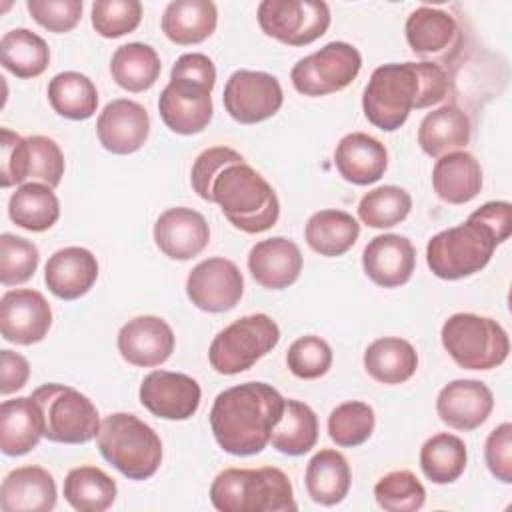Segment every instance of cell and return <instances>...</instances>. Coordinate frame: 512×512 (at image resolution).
<instances>
[{
    "mask_svg": "<svg viewBox=\"0 0 512 512\" xmlns=\"http://www.w3.org/2000/svg\"><path fill=\"white\" fill-rule=\"evenodd\" d=\"M28 378H30L28 360L14 350H8V348L2 350L0 352V392H2V396H8V394L24 388Z\"/></svg>",
    "mask_w": 512,
    "mask_h": 512,
    "instance_id": "cell-53",
    "label": "cell"
},
{
    "mask_svg": "<svg viewBox=\"0 0 512 512\" xmlns=\"http://www.w3.org/2000/svg\"><path fill=\"white\" fill-rule=\"evenodd\" d=\"M154 242L158 250L172 260H190L210 242L206 218L186 206L164 210L154 222Z\"/></svg>",
    "mask_w": 512,
    "mask_h": 512,
    "instance_id": "cell-20",
    "label": "cell"
},
{
    "mask_svg": "<svg viewBox=\"0 0 512 512\" xmlns=\"http://www.w3.org/2000/svg\"><path fill=\"white\" fill-rule=\"evenodd\" d=\"M282 394L266 382H244L222 390L210 408L216 444L232 456L260 454L282 418Z\"/></svg>",
    "mask_w": 512,
    "mask_h": 512,
    "instance_id": "cell-2",
    "label": "cell"
},
{
    "mask_svg": "<svg viewBox=\"0 0 512 512\" xmlns=\"http://www.w3.org/2000/svg\"><path fill=\"white\" fill-rule=\"evenodd\" d=\"M48 102L62 118L88 120L96 114L98 90L86 74L66 70L48 82Z\"/></svg>",
    "mask_w": 512,
    "mask_h": 512,
    "instance_id": "cell-39",
    "label": "cell"
},
{
    "mask_svg": "<svg viewBox=\"0 0 512 512\" xmlns=\"http://www.w3.org/2000/svg\"><path fill=\"white\" fill-rule=\"evenodd\" d=\"M238 160H244L242 154L228 146H212V148H206L204 152H200L196 156V160L192 164V172H190V182H192L194 192L202 200L210 202L212 178L218 174V170L222 166H226L228 162H238Z\"/></svg>",
    "mask_w": 512,
    "mask_h": 512,
    "instance_id": "cell-50",
    "label": "cell"
},
{
    "mask_svg": "<svg viewBox=\"0 0 512 512\" xmlns=\"http://www.w3.org/2000/svg\"><path fill=\"white\" fill-rule=\"evenodd\" d=\"M44 436V416L32 396L4 400L0 406V450L6 456H24Z\"/></svg>",
    "mask_w": 512,
    "mask_h": 512,
    "instance_id": "cell-27",
    "label": "cell"
},
{
    "mask_svg": "<svg viewBox=\"0 0 512 512\" xmlns=\"http://www.w3.org/2000/svg\"><path fill=\"white\" fill-rule=\"evenodd\" d=\"M0 186L10 188L16 184H24L28 180V166H30V152L28 140L20 134L12 132L10 128L0 130Z\"/></svg>",
    "mask_w": 512,
    "mask_h": 512,
    "instance_id": "cell-49",
    "label": "cell"
},
{
    "mask_svg": "<svg viewBox=\"0 0 512 512\" xmlns=\"http://www.w3.org/2000/svg\"><path fill=\"white\" fill-rule=\"evenodd\" d=\"M26 140L30 152L28 178L32 182L46 184L54 190L64 176V154L60 146L52 138L40 134L28 136Z\"/></svg>",
    "mask_w": 512,
    "mask_h": 512,
    "instance_id": "cell-47",
    "label": "cell"
},
{
    "mask_svg": "<svg viewBox=\"0 0 512 512\" xmlns=\"http://www.w3.org/2000/svg\"><path fill=\"white\" fill-rule=\"evenodd\" d=\"M222 102L232 120L258 124L282 108L284 94L276 76L260 70H236L226 80Z\"/></svg>",
    "mask_w": 512,
    "mask_h": 512,
    "instance_id": "cell-13",
    "label": "cell"
},
{
    "mask_svg": "<svg viewBox=\"0 0 512 512\" xmlns=\"http://www.w3.org/2000/svg\"><path fill=\"white\" fill-rule=\"evenodd\" d=\"M90 20L102 38H120L140 26L142 4L138 0H96Z\"/></svg>",
    "mask_w": 512,
    "mask_h": 512,
    "instance_id": "cell-45",
    "label": "cell"
},
{
    "mask_svg": "<svg viewBox=\"0 0 512 512\" xmlns=\"http://www.w3.org/2000/svg\"><path fill=\"white\" fill-rule=\"evenodd\" d=\"M0 62L16 78H36L50 64V48L36 32L14 28L0 40Z\"/></svg>",
    "mask_w": 512,
    "mask_h": 512,
    "instance_id": "cell-38",
    "label": "cell"
},
{
    "mask_svg": "<svg viewBox=\"0 0 512 512\" xmlns=\"http://www.w3.org/2000/svg\"><path fill=\"white\" fill-rule=\"evenodd\" d=\"M56 498V480L42 466L14 468L0 486V508L4 512H50Z\"/></svg>",
    "mask_w": 512,
    "mask_h": 512,
    "instance_id": "cell-24",
    "label": "cell"
},
{
    "mask_svg": "<svg viewBox=\"0 0 512 512\" xmlns=\"http://www.w3.org/2000/svg\"><path fill=\"white\" fill-rule=\"evenodd\" d=\"M406 42L416 56L428 62H452L462 48L464 36L456 18L440 8L418 6L410 12L406 26Z\"/></svg>",
    "mask_w": 512,
    "mask_h": 512,
    "instance_id": "cell-15",
    "label": "cell"
},
{
    "mask_svg": "<svg viewBox=\"0 0 512 512\" xmlns=\"http://www.w3.org/2000/svg\"><path fill=\"white\" fill-rule=\"evenodd\" d=\"M218 24V8L212 0H174L166 6L160 26L164 36L180 46L208 40Z\"/></svg>",
    "mask_w": 512,
    "mask_h": 512,
    "instance_id": "cell-30",
    "label": "cell"
},
{
    "mask_svg": "<svg viewBox=\"0 0 512 512\" xmlns=\"http://www.w3.org/2000/svg\"><path fill=\"white\" fill-rule=\"evenodd\" d=\"M374 498L386 512H416L426 502V490L414 472L392 470L376 482Z\"/></svg>",
    "mask_w": 512,
    "mask_h": 512,
    "instance_id": "cell-43",
    "label": "cell"
},
{
    "mask_svg": "<svg viewBox=\"0 0 512 512\" xmlns=\"http://www.w3.org/2000/svg\"><path fill=\"white\" fill-rule=\"evenodd\" d=\"M280 342V328L268 314H248L220 330L208 348L210 366L224 376L252 368Z\"/></svg>",
    "mask_w": 512,
    "mask_h": 512,
    "instance_id": "cell-10",
    "label": "cell"
},
{
    "mask_svg": "<svg viewBox=\"0 0 512 512\" xmlns=\"http://www.w3.org/2000/svg\"><path fill=\"white\" fill-rule=\"evenodd\" d=\"M468 220H474L490 230L498 244L506 242L512 232V206L506 200H492L476 208Z\"/></svg>",
    "mask_w": 512,
    "mask_h": 512,
    "instance_id": "cell-52",
    "label": "cell"
},
{
    "mask_svg": "<svg viewBox=\"0 0 512 512\" xmlns=\"http://www.w3.org/2000/svg\"><path fill=\"white\" fill-rule=\"evenodd\" d=\"M216 84L214 62L200 52L182 54L170 72V82L158 98L162 122L176 134L192 136L202 132L212 116V88Z\"/></svg>",
    "mask_w": 512,
    "mask_h": 512,
    "instance_id": "cell-3",
    "label": "cell"
},
{
    "mask_svg": "<svg viewBox=\"0 0 512 512\" xmlns=\"http://www.w3.org/2000/svg\"><path fill=\"white\" fill-rule=\"evenodd\" d=\"M118 496V486L98 466L72 468L64 478V500L78 512H104Z\"/></svg>",
    "mask_w": 512,
    "mask_h": 512,
    "instance_id": "cell-37",
    "label": "cell"
},
{
    "mask_svg": "<svg viewBox=\"0 0 512 512\" xmlns=\"http://www.w3.org/2000/svg\"><path fill=\"white\" fill-rule=\"evenodd\" d=\"M52 326V308L32 288L8 290L0 298V332L6 342L30 346L42 342Z\"/></svg>",
    "mask_w": 512,
    "mask_h": 512,
    "instance_id": "cell-17",
    "label": "cell"
},
{
    "mask_svg": "<svg viewBox=\"0 0 512 512\" xmlns=\"http://www.w3.org/2000/svg\"><path fill=\"white\" fill-rule=\"evenodd\" d=\"M286 366L300 380H316L330 370L332 348L316 334L300 336L286 352Z\"/></svg>",
    "mask_w": 512,
    "mask_h": 512,
    "instance_id": "cell-46",
    "label": "cell"
},
{
    "mask_svg": "<svg viewBox=\"0 0 512 512\" xmlns=\"http://www.w3.org/2000/svg\"><path fill=\"white\" fill-rule=\"evenodd\" d=\"M334 164L346 182L368 186L384 176L388 168V150L378 138L366 132H350L336 144Z\"/></svg>",
    "mask_w": 512,
    "mask_h": 512,
    "instance_id": "cell-26",
    "label": "cell"
},
{
    "mask_svg": "<svg viewBox=\"0 0 512 512\" xmlns=\"http://www.w3.org/2000/svg\"><path fill=\"white\" fill-rule=\"evenodd\" d=\"M492 408V390L484 382L472 378L452 380L436 396L438 418L446 426L462 432H470L482 426L488 420Z\"/></svg>",
    "mask_w": 512,
    "mask_h": 512,
    "instance_id": "cell-21",
    "label": "cell"
},
{
    "mask_svg": "<svg viewBox=\"0 0 512 512\" xmlns=\"http://www.w3.org/2000/svg\"><path fill=\"white\" fill-rule=\"evenodd\" d=\"M376 426L374 408L360 400L338 404L328 416V436L336 446L354 448L364 444Z\"/></svg>",
    "mask_w": 512,
    "mask_h": 512,
    "instance_id": "cell-42",
    "label": "cell"
},
{
    "mask_svg": "<svg viewBox=\"0 0 512 512\" xmlns=\"http://www.w3.org/2000/svg\"><path fill=\"white\" fill-rule=\"evenodd\" d=\"M40 262V252L34 242L4 232L0 236V282L4 286H18L28 282Z\"/></svg>",
    "mask_w": 512,
    "mask_h": 512,
    "instance_id": "cell-44",
    "label": "cell"
},
{
    "mask_svg": "<svg viewBox=\"0 0 512 512\" xmlns=\"http://www.w3.org/2000/svg\"><path fill=\"white\" fill-rule=\"evenodd\" d=\"M318 442V416L300 400H284L282 418L272 430L270 444L282 454L302 456L308 454Z\"/></svg>",
    "mask_w": 512,
    "mask_h": 512,
    "instance_id": "cell-36",
    "label": "cell"
},
{
    "mask_svg": "<svg viewBox=\"0 0 512 512\" xmlns=\"http://www.w3.org/2000/svg\"><path fill=\"white\" fill-rule=\"evenodd\" d=\"M138 398L150 414L162 420H188L200 406L202 390L188 374L152 370L144 376Z\"/></svg>",
    "mask_w": 512,
    "mask_h": 512,
    "instance_id": "cell-16",
    "label": "cell"
},
{
    "mask_svg": "<svg viewBox=\"0 0 512 512\" xmlns=\"http://www.w3.org/2000/svg\"><path fill=\"white\" fill-rule=\"evenodd\" d=\"M364 274L382 288H398L412 278L416 248L400 234L374 236L362 252Z\"/></svg>",
    "mask_w": 512,
    "mask_h": 512,
    "instance_id": "cell-22",
    "label": "cell"
},
{
    "mask_svg": "<svg viewBox=\"0 0 512 512\" xmlns=\"http://www.w3.org/2000/svg\"><path fill=\"white\" fill-rule=\"evenodd\" d=\"M498 242L488 228L466 220L434 234L426 244V264L442 280L468 278L488 266Z\"/></svg>",
    "mask_w": 512,
    "mask_h": 512,
    "instance_id": "cell-8",
    "label": "cell"
},
{
    "mask_svg": "<svg viewBox=\"0 0 512 512\" xmlns=\"http://www.w3.org/2000/svg\"><path fill=\"white\" fill-rule=\"evenodd\" d=\"M102 458L128 480H146L162 464V440L136 414H108L96 436Z\"/></svg>",
    "mask_w": 512,
    "mask_h": 512,
    "instance_id": "cell-6",
    "label": "cell"
},
{
    "mask_svg": "<svg viewBox=\"0 0 512 512\" xmlns=\"http://www.w3.org/2000/svg\"><path fill=\"white\" fill-rule=\"evenodd\" d=\"M96 134L104 150L118 156L134 154L148 140L150 116L142 104L130 98H116L98 114Z\"/></svg>",
    "mask_w": 512,
    "mask_h": 512,
    "instance_id": "cell-18",
    "label": "cell"
},
{
    "mask_svg": "<svg viewBox=\"0 0 512 512\" xmlns=\"http://www.w3.org/2000/svg\"><path fill=\"white\" fill-rule=\"evenodd\" d=\"M162 62L156 50L144 42H128L116 48L110 60L112 80L128 92H144L156 84Z\"/></svg>",
    "mask_w": 512,
    "mask_h": 512,
    "instance_id": "cell-35",
    "label": "cell"
},
{
    "mask_svg": "<svg viewBox=\"0 0 512 512\" xmlns=\"http://www.w3.org/2000/svg\"><path fill=\"white\" fill-rule=\"evenodd\" d=\"M210 502L220 512L296 510L294 488L276 466L226 468L210 484Z\"/></svg>",
    "mask_w": 512,
    "mask_h": 512,
    "instance_id": "cell-5",
    "label": "cell"
},
{
    "mask_svg": "<svg viewBox=\"0 0 512 512\" xmlns=\"http://www.w3.org/2000/svg\"><path fill=\"white\" fill-rule=\"evenodd\" d=\"M98 278L96 256L82 246H66L56 250L44 266V282L60 300H78Z\"/></svg>",
    "mask_w": 512,
    "mask_h": 512,
    "instance_id": "cell-25",
    "label": "cell"
},
{
    "mask_svg": "<svg viewBox=\"0 0 512 512\" xmlns=\"http://www.w3.org/2000/svg\"><path fill=\"white\" fill-rule=\"evenodd\" d=\"M484 460L490 474L504 482L512 484V424H498L486 438Z\"/></svg>",
    "mask_w": 512,
    "mask_h": 512,
    "instance_id": "cell-51",
    "label": "cell"
},
{
    "mask_svg": "<svg viewBox=\"0 0 512 512\" xmlns=\"http://www.w3.org/2000/svg\"><path fill=\"white\" fill-rule=\"evenodd\" d=\"M362 68V56L348 42H328L320 50L300 58L290 72L292 86L304 96H328L344 90Z\"/></svg>",
    "mask_w": 512,
    "mask_h": 512,
    "instance_id": "cell-11",
    "label": "cell"
},
{
    "mask_svg": "<svg viewBox=\"0 0 512 512\" xmlns=\"http://www.w3.org/2000/svg\"><path fill=\"white\" fill-rule=\"evenodd\" d=\"M44 416V438L58 444H86L98 436L100 414L80 390L48 382L30 394Z\"/></svg>",
    "mask_w": 512,
    "mask_h": 512,
    "instance_id": "cell-9",
    "label": "cell"
},
{
    "mask_svg": "<svg viewBox=\"0 0 512 512\" xmlns=\"http://www.w3.org/2000/svg\"><path fill=\"white\" fill-rule=\"evenodd\" d=\"M440 340L448 356L466 370H492L504 364L510 352L506 330L488 316L458 312L440 330Z\"/></svg>",
    "mask_w": 512,
    "mask_h": 512,
    "instance_id": "cell-7",
    "label": "cell"
},
{
    "mask_svg": "<svg viewBox=\"0 0 512 512\" xmlns=\"http://www.w3.org/2000/svg\"><path fill=\"white\" fill-rule=\"evenodd\" d=\"M360 236L358 220L344 210H318L304 226L306 244L320 256L346 254Z\"/></svg>",
    "mask_w": 512,
    "mask_h": 512,
    "instance_id": "cell-33",
    "label": "cell"
},
{
    "mask_svg": "<svg viewBox=\"0 0 512 512\" xmlns=\"http://www.w3.org/2000/svg\"><path fill=\"white\" fill-rule=\"evenodd\" d=\"M482 166L466 150L440 156L432 168V188L446 204H466L482 190Z\"/></svg>",
    "mask_w": 512,
    "mask_h": 512,
    "instance_id": "cell-28",
    "label": "cell"
},
{
    "mask_svg": "<svg viewBox=\"0 0 512 512\" xmlns=\"http://www.w3.org/2000/svg\"><path fill=\"white\" fill-rule=\"evenodd\" d=\"M304 482L308 496L316 504L336 506L350 492V464L342 452L334 448H322L308 460Z\"/></svg>",
    "mask_w": 512,
    "mask_h": 512,
    "instance_id": "cell-31",
    "label": "cell"
},
{
    "mask_svg": "<svg viewBox=\"0 0 512 512\" xmlns=\"http://www.w3.org/2000/svg\"><path fill=\"white\" fill-rule=\"evenodd\" d=\"M174 344L176 336L160 316H136L118 330L116 338L120 356L138 368L164 364L172 356Z\"/></svg>",
    "mask_w": 512,
    "mask_h": 512,
    "instance_id": "cell-19",
    "label": "cell"
},
{
    "mask_svg": "<svg viewBox=\"0 0 512 512\" xmlns=\"http://www.w3.org/2000/svg\"><path fill=\"white\" fill-rule=\"evenodd\" d=\"M26 8L34 22L54 34L70 32L82 18V0H28Z\"/></svg>",
    "mask_w": 512,
    "mask_h": 512,
    "instance_id": "cell-48",
    "label": "cell"
},
{
    "mask_svg": "<svg viewBox=\"0 0 512 512\" xmlns=\"http://www.w3.org/2000/svg\"><path fill=\"white\" fill-rule=\"evenodd\" d=\"M448 94V74L436 62H390L378 66L362 94L366 120L384 130L402 128L412 110L442 102Z\"/></svg>",
    "mask_w": 512,
    "mask_h": 512,
    "instance_id": "cell-1",
    "label": "cell"
},
{
    "mask_svg": "<svg viewBox=\"0 0 512 512\" xmlns=\"http://www.w3.org/2000/svg\"><path fill=\"white\" fill-rule=\"evenodd\" d=\"M412 210V196L394 184L378 186L366 192L358 202V218L368 228H392L408 218Z\"/></svg>",
    "mask_w": 512,
    "mask_h": 512,
    "instance_id": "cell-41",
    "label": "cell"
},
{
    "mask_svg": "<svg viewBox=\"0 0 512 512\" xmlns=\"http://www.w3.org/2000/svg\"><path fill=\"white\" fill-rule=\"evenodd\" d=\"M330 8L322 0H262L258 24L262 32L288 46H306L326 34Z\"/></svg>",
    "mask_w": 512,
    "mask_h": 512,
    "instance_id": "cell-12",
    "label": "cell"
},
{
    "mask_svg": "<svg viewBox=\"0 0 512 512\" xmlns=\"http://www.w3.org/2000/svg\"><path fill=\"white\" fill-rule=\"evenodd\" d=\"M244 294L240 268L222 256L198 262L186 278V296L202 312L220 314L232 310Z\"/></svg>",
    "mask_w": 512,
    "mask_h": 512,
    "instance_id": "cell-14",
    "label": "cell"
},
{
    "mask_svg": "<svg viewBox=\"0 0 512 512\" xmlns=\"http://www.w3.org/2000/svg\"><path fill=\"white\" fill-rule=\"evenodd\" d=\"M10 220L28 232H44L60 218V202L54 190L40 182H26L8 200Z\"/></svg>",
    "mask_w": 512,
    "mask_h": 512,
    "instance_id": "cell-34",
    "label": "cell"
},
{
    "mask_svg": "<svg viewBox=\"0 0 512 512\" xmlns=\"http://www.w3.org/2000/svg\"><path fill=\"white\" fill-rule=\"evenodd\" d=\"M210 202L218 204L224 218L246 234L270 230L280 216L274 188L246 160L228 162L218 170L210 184Z\"/></svg>",
    "mask_w": 512,
    "mask_h": 512,
    "instance_id": "cell-4",
    "label": "cell"
},
{
    "mask_svg": "<svg viewBox=\"0 0 512 512\" xmlns=\"http://www.w3.org/2000/svg\"><path fill=\"white\" fill-rule=\"evenodd\" d=\"M466 462L468 452L464 440L450 432L430 436L420 448V468L434 484L456 482L464 474Z\"/></svg>",
    "mask_w": 512,
    "mask_h": 512,
    "instance_id": "cell-40",
    "label": "cell"
},
{
    "mask_svg": "<svg viewBox=\"0 0 512 512\" xmlns=\"http://www.w3.org/2000/svg\"><path fill=\"white\" fill-rule=\"evenodd\" d=\"M418 354L414 346L398 336H384L364 350V370L380 384H402L414 376Z\"/></svg>",
    "mask_w": 512,
    "mask_h": 512,
    "instance_id": "cell-32",
    "label": "cell"
},
{
    "mask_svg": "<svg viewBox=\"0 0 512 512\" xmlns=\"http://www.w3.org/2000/svg\"><path fill=\"white\" fill-rule=\"evenodd\" d=\"M302 252L296 242L284 236H272L256 242L248 252V270L252 278L268 290L292 286L302 272Z\"/></svg>",
    "mask_w": 512,
    "mask_h": 512,
    "instance_id": "cell-23",
    "label": "cell"
},
{
    "mask_svg": "<svg viewBox=\"0 0 512 512\" xmlns=\"http://www.w3.org/2000/svg\"><path fill=\"white\" fill-rule=\"evenodd\" d=\"M472 136L468 114L456 104H444L428 112L418 126V144L430 158L466 148Z\"/></svg>",
    "mask_w": 512,
    "mask_h": 512,
    "instance_id": "cell-29",
    "label": "cell"
}]
</instances>
